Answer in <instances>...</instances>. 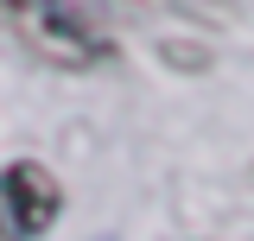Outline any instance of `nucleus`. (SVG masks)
<instances>
[{
	"mask_svg": "<svg viewBox=\"0 0 254 241\" xmlns=\"http://www.w3.org/2000/svg\"><path fill=\"white\" fill-rule=\"evenodd\" d=\"M0 210H6V222H13V235H45L51 222H58L64 210V190L58 178L38 165V159H13L6 172H0Z\"/></svg>",
	"mask_w": 254,
	"mask_h": 241,
	"instance_id": "nucleus-2",
	"label": "nucleus"
},
{
	"mask_svg": "<svg viewBox=\"0 0 254 241\" xmlns=\"http://www.w3.org/2000/svg\"><path fill=\"white\" fill-rule=\"evenodd\" d=\"M6 19L26 32V45L45 63L64 70H89L95 58H108V38L83 6H58V0H26V6H6Z\"/></svg>",
	"mask_w": 254,
	"mask_h": 241,
	"instance_id": "nucleus-1",
	"label": "nucleus"
}]
</instances>
